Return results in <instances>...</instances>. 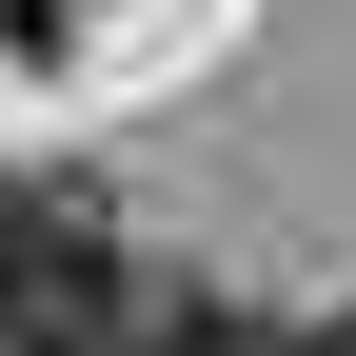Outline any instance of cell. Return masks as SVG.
<instances>
[{"mask_svg":"<svg viewBox=\"0 0 356 356\" xmlns=\"http://www.w3.org/2000/svg\"><path fill=\"white\" fill-rule=\"evenodd\" d=\"M0 356H159V277L60 178H0Z\"/></svg>","mask_w":356,"mask_h":356,"instance_id":"6da1fadb","label":"cell"},{"mask_svg":"<svg viewBox=\"0 0 356 356\" xmlns=\"http://www.w3.org/2000/svg\"><path fill=\"white\" fill-rule=\"evenodd\" d=\"M159 356H297V337L238 317V297H159Z\"/></svg>","mask_w":356,"mask_h":356,"instance_id":"7a4b0ae2","label":"cell"}]
</instances>
